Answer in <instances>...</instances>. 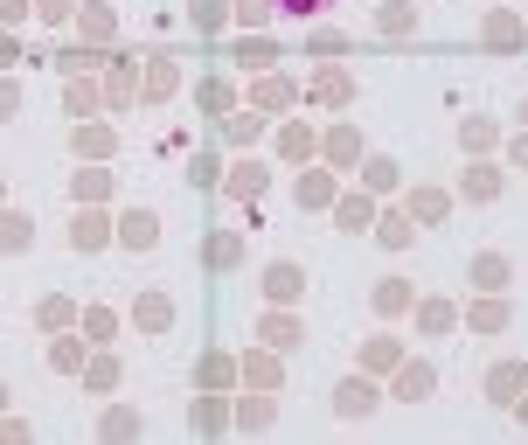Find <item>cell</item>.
Listing matches in <instances>:
<instances>
[{
	"label": "cell",
	"mask_w": 528,
	"mask_h": 445,
	"mask_svg": "<svg viewBox=\"0 0 528 445\" xmlns=\"http://www.w3.org/2000/svg\"><path fill=\"white\" fill-rule=\"evenodd\" d=\"M473 279L501 293V286H508V258H473Z\"/></svg>",
	"instance_id": "cell-1"
},
{
	"label": "cell",
	"mask_w": 528,
	"mask_h": 445,
	"mask_svg": "<svg viewBox=\"0 0 528 445\" xmlns=\"http://www.w3.org/2000/svg\"><path fill=\"white\" fill-rule=\"evenodd\" d=\"M522 383H528V369H522V362H508V369H494V383H487V390H494V397H515Z\"/></svg>",
	"instance_id": "cell-2"
},
{
	"label": "cell",
	"mask_w": 528,
	"mask_h": 445,
	"mask_svg": "<svg viewBox=\"0 0 528 445\" xmlns=\"http://www.w3.org/2000/svg\"><path fill=\"white\" fill-rule=\"evenodd\" d=\"M278 14H299V21H313V14H327V7H341V0H271Z\"/></svg>",
	"instance_id": "cell-3"
},
{
	"label": "cell",
	"mask_w": 528,
	"mask_h": 445,
	"mask_svg": "<svg viewBox=\"0 0 528 445\" xmlns=\"http://www.w3.org/2000/svg\"><path fill=\"white\" fill-rule=\"evenodd\" d=\"M466 195H501V174H494V167H473V174H466Z\"/></svg>",
	"instance_id": "cell-4"
},
{
	"label": "cell",
	"mask_w": 528,
	"mask_h": 445,
	"mask_svg": "<svg viewBox=\"0 0 528 445\" xmlns=\"http://www.w3.org/2000/svg\"><path fill=\"white\" fill-rule=\"evenodd\" d=\"M522 425H528V397H522Z\"/></svg>",
	"instance_id": "cell-5"
},
{
	"label": "cell",
	"mask_w": 528,
	"mask_h": 445,
	"mask_svg": "<svg viewBox=\"0 0 528 445\" xmlns=\"http://www.w3.org/2000/svg\"><path fill=\"white\" fill-rule=\"evenodd\" d=\"M522 119H528V112H522Z\"/></svg>",
	"instance_id": "cell-6"
}]
</instances>
